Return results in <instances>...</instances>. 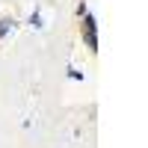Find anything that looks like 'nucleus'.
Wrapping results in <instances>:
<instances>
[{"label": "nucleus", "mask_w": 148, "mask_h": 148, "mask_svg": "<svg viewBox=\"0 0 148 148\" xmlns=\"http://www.w3.org/2000/svg\"><path fill=\"white\" fill-rule=\"evenodd\" d=\"M83 42H86V47H89L92 53L98 51V21H95L92 12L83 15Z\"/></svg>", "instance_id": "1"}, {"label": "nucleus", "mask_w": 148, "mask_h": 148, "mask_svg": "<svg viewBox=\"0 0 148 148\" xmlns=\"http://www.w3.org/2000/svg\"><path fill=\"white\" fill-rule=\"evenodd\" d=\"M12 27H15V21H12V18H3V21H0V39H6V36L12 33Z\"/></svg>", "instance_id": "2"}, {"label": "nucleus", "mask_w": 148, "mask_h": 148, "mask_svg": "<svg viewBox=\"0 0 148 148\" xmlns=\"http://www.w3.org/2000/svg\"><path fill=\"white\" fill-rule=\"evenodd\" d=\"M30 27H33V30H42V27H45V24H42V12H39V9L30 15Z\"/></svg>", "instance_id": "3"}, {"label": "nucleus", "mask_w": 148, "mask_h": 148, "mask_svg": "<svg viewBox=\"0 0 148 148\" xmlns=\"http://www.w3.org/2000/svg\"><path fill=\"white\" fill-rule=\"evenodd\" d=\"M68 77H71V80H83V71H77V68H68Z\"/></svg>", "instance_id": "4"}, {"label": "nucleus", "mask_w": 148, "mask_h": 148, "mask_svg": "<svg viewBox=\"0 0 148 148\" xmlns=\"http://www.w3.org/2000/svg\"><path fill=\"white\" fill-rule=\"evenodd\" d=\"M86 12H89V6H86V3H83V0H80V3H77V15L83 18V15H86Z\"/></svg>", "instance_id": "5"}]
</instances>
